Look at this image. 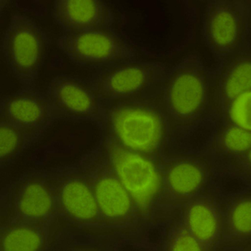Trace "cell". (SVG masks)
Instances as JSON below:
<instances>
[{"label":"cell","mask_w":251,"mask_h":251,"mask_svg":"<svg viewBox=\"0 0 251 251\" xmlns=\"http://www.w3.org/2000/svg\"><path fill=\"white\" fill-rule=\"evenodd\" d=\"M45 92L54 121L90 122L100 127L103 101L91 78L58 75L50 81Z\"/></svg>","instance_id":"4fadbf2b"},{"label":"cell","mask_w":251,"mask_h":251,"mask_svg":"<svg viewBox=\"0 0 251 251\" xmlns=\"http://www.w3.org/2000/svg\"><path fill=\"white\" fill-rule=\"evenodd\" d=\"M202 34L214 55L215 67H219L251 44V1H208L203 12Z\"/></svg>","instance_id":"ba28073f"},{"label":"cell","mask_w":251,"mask_h":251,"mask_svg":"<svg viewBox=\"0 0 251 251\" xmlns=\"http://www.w3.org/2000/svg\"><path fill=\"white\" fill-rule=\"evenodd\" d=\"M163 250L173 251H202L203 247L188 230L182 220L170 227L163 244Z\"/></svg>","instance_id":"603a6c76"},{"label":"cell","mask_w":251,"mask_h":251,"mask_svg":"<svg viewBox=\"0 0 251 251\" xmlns=\"http://www.w3.org/2000/svg\"><path fill=\"white\" fill-rule=\"evenodd\" d=\"M50 226L23 220H3L0 230L1 251L47 250Z\"/></svg>","instance_id":"ffe728a7"},{"label":"cell","mask_w":251,"mask_h":251,"mask_svg":"<svg viewBox=\"0 0 251 251\" xmlns=\"http://www.w3.org/2000/svg\"><path fill=\"white\" fill-rule=\"evenodd\" d=\"M214 70L197 53L170 66L162 87L175 150L213 119Z\"/></svg>","instance_id":"3957f363"},{"label":"cell","mask_w":251,"mask_h":251,"mask_svg":"<svg viewBox=\"0 0 251 251\" xmlns=\"http://www.w3.org/2000/svg\"><path fill=\"white\" fill-rule=\"evenodd\" d=\"M170 66L135 60L95 72L91 76L103 100L143 97L159 91Z\"/></svg>","instance_id":"7c38bea8"},{"label":"cell","mask_w":251,"mask_h":251,"mask_svg":"<svg viewBox=\"0 0 251 251\" xmlns=\"http://www.w3.org/2000/svg\"><path fill=\"white\" fill-rule=\"evenodd\" d=\"M102 101L101 135L149 157L162 158L175 151L162 88L143 97Z\"/></svg>","instance_id":"7a4b0ae2"},{"label":"cell","mask_w":251,"mask_h":251,"mask_svg":"<svg viewBox=\"0 0 251 251\" xmlns=\"http://www.w3.org/2000/svg\"><path fill=\"white\" fill-rule=\"evenodd\" d=\"M223 242L221 247H246L251 240V197L250 187L235 193L221 192Z\"/></svg>","instance_id":"d6986e66"},{"label":"cell","mask_w":251,"mask_h":251,"mask_svg":"<svg viewBox=\"0 0 251 251\" xmlns=\"http://www.w3.org/2000/svg\"><path fill=\"white\" fill-rule=\"evenodd\" d=\"M57 46L75 65L93 73L138 60L135 49L116 29L60 33Z\"/></svg>","instance_id":"30bf717a"},{"label":"cell","mask_w":251,"mask_h":251,"mask_svg":"<svg viewBox=\"0 0 251 251\" xmlns=\"http://www.w3.org/2000/svg\"><path fill=\"white\" fill-rule=\"evenodd\" d=\"M214 130L204 149L219 178L230 177L251 186V131L221 121H214Z\"/></svg>","instance_id":"5bb4252c"},{"label":"cell","mask_w":251,"mask_h":251,"mask_svg":"<svg viewBox=\"0 0 251 251\" xmlns=\"http://www.w3.org/2000/svg\"><path fill=\"white\" fill-rule=\"evenodd\" d=\"M118 7L117 32L137 52L169 55L191 40L196 12L187 1H132Z\"/></svg>","instance_id":"6da1fadb"},{"label":"cell","mask_w":251,"mask_h":251,"mask_svg":"<svg viewBox=\"0 0 251 251\" xmlns=\"http://www.w3.org/2000/svg\"><path fill=\"white\" fill-rule=\"evenodd\" d=\"M213 120L221 121L245 131H251V90L234 98Z\"/></svg>","instance_id":"7402d4cb"},{"label":"cell","mask_w":251,"mask_h":251,"mask_svg":"<svg viewBox=\"0 0 251 251\" xmlns=\"http://www.w3.org/2000/svg\"><path fill=\"white\" fill-rule=\"evenodd\" d=\"M164 208H181L217 184V174L204 150L170 151L161 158Z\"/></svg>","instance_id":"9c48e42d"},{"label":"cell","mask_w":251,"mask_h":251,"mask_svg":"<svg viewBox=\"0 0 251 251\" xmlns=\"http://www.w3.org/2000/svg\"><path fill=\"white\" fill-rule=\"evenodd\" d=\"M51 15L61 33L115 29L114 10L101 0H56Z\"/></svg>","instance_id":"e0dca14e"},{"label":"cell","mask_w":251,"mask_h":251,"mask_svg":"<svg viewBox=\"0 0 251 251\" xmlns=\"http://www.w3.org/2000/svg\"><path fill=\"white\" fill-rule=\"evenodd\" d=\"M100 143L149 229L164 209L161 158L130 151L103 135Z\"/></svg>","instance_id":"5b68a950"},{"label":"cell","mask_w":251,"mask_h":251,"mask_svg":"<svg viewBox=\"0 0 251 251\" xmlns=\"http://www.w3.org/2000/svg\"><path fill=\"white\" fill-rule=\"evenodd\" d=\"M92 183L103 230L126 239H139L148 228L134 200L112 168L100 142L80 157Z\"/></svg>","instance_id":"277c9868"},{"label":"cell","mask_w":251,"mask_h":251,"mask_svg":"<svg viewBox=\"0 0 251 251\" xmlns=\"http://www.w3.org/2000/svg\"><path fill=\"white\" fill-rule=\"evenodd\" d=\"M37 141L17 126L0 119V162L1 169L17 161Z\"/></svg>","instance_id":"44dd1931"},{"label":"cell","mask_w":251,"mask_h":251,"mask_svg":"<svg viewBox=\"0 0 251 251\" xmlns=\"http://www.w3.org/2000/svg\"><path fill=\"white\" fill-rule=\"evenodd\" d=\"M219 184L181 206V220L200 243L203 251L222 246L223 208Z\"/></svg>","instance_id":"2e32d148"},{"label":"cell","mask_w":251,"mask_h":251,"mask_svg":"<svg viewBox=\"0 0 251 251\" xmlns=\"http://www.w3.org/2000/svg\"><path fill=\"white\" fill-rule=\"evenodd\" d=\"M0 118L17 126L39 141L55 122L46 92L35 87H21L2 97Z\"/></svg>","instance_id":"9a60e30c"},{"label":"cell","mask_w":251,"mask_h":251,"mask_svg":"<svg viewBox=\"0 0 251 251\" xmlns=\"http://www.w3.org/2000/svg\"><path fill=\"white\" fill-rule=\"evenodd\" d=\"M1 216L51 226L58 218L50 169H31L7 183L1 191Z\"/></svg>","instance_id":"8992f818"},{"label":"cell","mask_w":251,"mask_h":251,"mask_svg":"<svg viewBox=\"0 0 251 251\" xmlns=\"http://www.w3.org/2000/svg\"><path fill=\"white\" fill-rule=\"evenodd\" d=\"M54 185L58 218L77 228L102 229L100 211L92 183L78 160L50 169Z\"/></svg>","instance_id":"8fae6325"},{"label":"cell","mask_w":251,"mask_h":251,"mask_svg":"<svg viewBox=\"0 0 251 251\" xmlns=\"http://www.w3.org/2000/svg\"><path fill=\"white\" fill-rule=\"evenodd\" d=\"M50 40L47 32L31 17L12 15L1 39V51L21 87H35L46 61Z\"/></svg>","instance_id":"52a82bcc"},{"label":"cell","mask_w":251,"mask_h":251,"mask_svg":"<svg viewBox=\"0 0 251 251\" xmlns=\"http://www.w3.org/2000/svg\"><path fill=\"white\" fill-rule=\"evenodd\" d=\"M251 44H248L214 69L213 119L234 98L251 90Z\"/></svg>","instance_id":"ac0fdd59"}]
</instances>
